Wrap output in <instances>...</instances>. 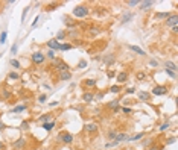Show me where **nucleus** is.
Returning a JSON list of instances; mask_svg holds the SVG:
<instances>
[{"label":"nucleus","mask_w":178,"mask_h":150,"mask_svg":"<svg viewBox=\"0 0 178 150\" xmlns=\"http://www.w3.org/2000/svg\"><path fill=\"white\" fill-rule=\"evenodd\" d=\"M90 14V8L87 5H78V6L73 8V15L76 18H85Z\"/></svg>","instance_id":"f257e3e1"},{"label":"nucleus","mask_w":178,"mask_h":150,"mask_svg":"<svg viewBox=\"0 0 178 150\" xmlns=\"http://www.w3.org/2000/svg\"><path fill=\"white\" fill-rule=\"evenodd\" d=\"M126 140H128V135H126L125 132H120V133H117V135H116V138H114V140H113V141L107 143V144H105V147H107V149H110V147H116V146H119V144H120V143L126 141Z\"/></svg>","instance_id":"f03ea898"},{"label":"nucleus","mask_w":178,"mask_h":150,"mask_svg":"<svg viewBox=\"0 0 178 150\" xmlns=\"http://www.w3.org/2000/svg\"><path fill=\"white\" fill-rule=\"evenodd\" d=\"M56 138H58V140L61 141L63 144H72V143H73V140H75V137H73L70 132H67V130H63V132H59Z\"/></svg>","instance_id":"7ed1b4c3"},{"label":"nucleus","mask_w":178,"mask_h":150,"mask_svg":"<svg viewBox=\"0 0 178 150\" xmlns=\"http://www.w3.org/2000/svg\"><path fill=\"white\" fill-rule=\"evenodd\" d=\"M31 59H32V62H34L35 65H43V64L46 62V56H44L43 52H34L31 55Z\"/></svg>","instance_id":"20e7f679"},{"label":"nucleus","mask_w":178,"mask_h":150,"mask_svg":"<svg viewBox=\"0 0 178 150\" xmlns=\"http://www.w3.org/2000/svg\"><path fill=\"white\" fill-rule=\"evenodd\" d=\"M151 94L152 96H164V94H168V87H166V85H155L152 88V91H151Z\"/></svg>","instance_id":"39448f33"},{"label":"nucleus","mask_w":178,"mask_h":150,"mask_svg":"<svg viewBox=\"0 0 178 150\" xmlns=\"http://www.w3.org/2000/svg\"><path fill=\"white\" fill-rule=\"evenodd\" d=\"M11 97V88H8L6 83L0 85V99L2 100H8Z\"/></svg>","instance_id":"423d86ee"},{"label":"nucleus","mask_w":178,"mask_h":150,"mask_svg":"<svg viewBox=\"0 0 178 150\" xmlns=\"http://www.w3.org/2000/svg\"><path fill=\"white\" fill-rule=\"evenodd\" d=\"M26 144H28V140H26L24 137H21V138H18V140H15V141L12 143V147H14L15 150H21V149L26 147Z\"/></svg>","instance_id":"0eeeda50"},{"label":"nucleus","mask_w":178,"mask_h":150,"mask_svg":"<svg viewBox=\"0 0 178 150\" xmlns=\"http://www.w3.org/2000/svg\"><path fill=\"white\" fill-rule=\"evenodd\" d=\"M46 46L49 47V50L58 52V50H59V46H61V42H59V41H56L55 38H52V40H49V41L46 42Z\"/></svg>","instance_id":"6e6552de"},{"label":"nucleus","mask_w":178,"mask_h":150,"mask_svg":"<svg viewBox=\"0 0 178 150\" xmlns=\"http://www.w3.org/2000/svg\"><path fill=\"white\" fill-rule=\"evenodd\" d=\"M84 130L88 132V133H98L99 124H98V123H87V124H85V127H84Z\"/></svg>","instance_id":"1a4fd4ad"},{"label":"nucleus","mask_w":178,"mask_h":150,"mask_svg":"<svg viewBox=\"0 0 178 150\" xmlns=\"http://www.w3.org/2000/svg\"><path fill=\"white\" fill-rule=\"evenodd\" d=\"M128 77H129L128 71H119V73H117V76H116V79H117V85L125 83L126 80H128Z\"/></svg>","instance_id":"9d476101"},{"label":"nucleus","mask_w":178,"mask_h":150,"mask_svg":"<svg viewBox=\"0 0 178 150\" xmlns=\"http://www.w3.org/2000/svg\"><path fill=\"white\" fill-rule=\"evenodd\" d=\"M152 6H155L154 0H143V2L139 3V8L142 9V11H148L149 8H152Z\"/></svg>","instance_id":"9b49d317"},{"label":"nucleus","mask_w":178,"mask_h":150,"mask_svg":"<svg viewBox=\"0 0 178 150\" xmlns=\"http://www.w3.org/2000/svg\"><path fill=\"white\" fill-rule=\"evenodd\" d=\"M107 108H110L116 114V112H119V109H120V102H119V100H111V102L107 103Z\"/></svg>","instance_id":"f8f14e48"},{"label":"nucleus","mask_w":178,"mask_h":150,"mask_svg":"<svg viewBox=\"0 0 178 150\" xmlns=\"http://www.w3.org/2000/svg\"><path fill=\"white\" fill-rule=\"evenodd\" d=\"M114 62H116V55L114 53H108L107 56H104V64L107 67H111Z\"/></svg>","instance_id":"ddd939ff"},{"label":"nucleus","mask_w":178,"mask_h":150,"mask_svg":"<svg viewBox=\"0 0 178 150\" xmlns=\"http://www.w3.org/2000/svg\"><path fill=\"white\" fill-rule=\"evenodd\" d=\"M166 26H168V28H174V26H178V15H177V14H172L171 17L166 20Z\"/></svg>","instance_id":"4468645a"},{"label":"nucleus","mask_w":178,"mask_h":150,"mask_svg":"<svg viewBox=\"0 0 178 150\" xmlns=\"http://www.w3.org/2000/svg\"><path fill=\"white\" fill-rule=\"evenodd\" d=\"M93 100H94V93L93 91H85V93H82V102H85V103H91Z\"/></svg>","instance_id":"2eb2a0df"},{"label":"nucleus","mask_w":178,"mask_h":150,"mask_svg":"<svg viewBox=\"0 0 178 150\" xmlns=\"http://www.w3.org/2000/svg\"><path fill=\"white\" fill-rule=\"evenodd\" d=\"M137 97H139V100H142V102H149L151 100V93H148V91H139Z\"/></svg>","instance_id":"dca6fc26"},{"label":"nucleus","mask_w":178,"mask_h":150,"mask_svg":"<svg viewBox=\"0 0 178 150\" xmlns=\"http://www.w3.org/2000/svg\"><path fill=\"white\" fill-rule=\"evenodd\" d=\"M82 85H84L85 88H88V89H93V88L96 87V79L88 77V79H85L84 82H82Z\"/></svg>","instance_id":"f3484780"},{"label":"nucleus","mask_w":178,"mask_h":150,"mask_svg":"<svg viewBox=\"0 0 178 150\" xmlns=\"http://www.w3.org/2000/svg\"><path fill=\"white\" fill-rule=\"evenodd\" d=\"M128 49L131 50V52H134V53H137V55H140V56H145V55H146V52H145L143 49H140L139 46H131V44H129Z\"/></svg>","instance_id":"a211bd4d"},{"label":"nucleus","mask_w":178,"mask_h":150,"mask_svg":"<svg viewBox=\"0 0 178 150\" xmlns=\"http://www.w3.org/2000/svg\"><path fill=\"white\" fill-rule=\"evenodd\" d=\"M134 18V14L132 12H125L122 15V18H120V23L122 24H125V23H128V21H131Z\"/></svg>","instance_id":"6ab92c4d"},{"label":"nucleus","mask_w":178,"mask_h":150,"mask_svg":"<svg viewBox=\"0 0 178 150\" xmlns=\"http://www.w3.org/2000/svg\"><path fill=\"white\" fill-rule=\"evenodd\" d=\"M171 15H172L171 12H155L154 18H155V20H164V18L168 20V18L171 17Z\"/></svg>","instance_id":"aec40b11"},{"label":"nucleus","mask_w":178,"mask_h":150,"mask_svg":"<svg viewBox=\"0 0 178 150\" xmlns=\"http://www.w3.org/2000/svg\"><path fill=\"white\" fill-rule=\"evenodd\" d=\"M164 67H166V70H171V71H175V73H177V70H178L177 64L172 62V61H166V62H164Z\"/></svg>","instance_id":"412c9836"},{"label":"nucleus","mask_w":178,"mask_h":150,"mask_svg":"<svg viewBox=\"0 0 178 150\" xmlns=\"http://www.w3.org/2000/svg\"><path fill=\"white\" fill-rule=\"evenodd\" d=\"M43 129H44L46 132H50L53 127H55V120H52V121H49V123H43Z\"/></svg>","instance_id":"4be33fe9"},{"label":"nucleus","mask_w":178,"mask_h":150,"mask_svg":"<svg viewBox=\"0 0 178 150\" xmlns=\"http://www.w3.org/2000/svg\"><path fill=\"white\" fill-rule=\"evenodd\" d=\"M55 70H58L59 73H61V71H70V65H69V64H66V62H61V64H59V65L55 68Z\"/></svg>","instance_id":"5701e85b"},{"label":"nucleus","mask_w":178,"mask_h":150,"mask_svg":"<svg viewBox=\"0 0 178 150\" xmlns=\"http://www.w3.org/2000/svg\"><path fill=\"white\" fill-rule=\"evenodd\" d=\"M72 79V71H61L59 73V80H70Z\"/></svg>","instance_id":"b1692460"},{"label":"nucleus","mask_w":178,"mask_h":150,"mask_svg":"<svg viewBox=\"0 0 178 150\" xmlns=\"http://www.w3.org/2000/svg\"><path fill=\"white\" fill-rule=\"evenodd\" d=\"M143 137H145V132H139V133H136V135H132V137H128L126 141H139V140H142Z\"/></svg>","instance_id":"393cba45"},{"label":"nucleus","mask_w":178,"mask_h":150,"mask_svg":"<svg viewBox=\"0 0 178 150\" xmlns=\"http://www.w3.org/2000/svg\"><path fill=\"white\" fill-rule=\"evenodd\" d=\"M52 118H53V114H50V112H49V114H44V115H41L38 120H40L41 123H49V121H52Z\"/></svg>","instance_id":"a878e982"},{"label":"nucleus","mask_w":178,"mask_h":150,"mask_svg":"<svg viewBox=\"0 0 178 150\" xmlns=\"http://www.w3.org/2000/svg\"><path fill=\"white\" fill-rule=\"evenodd\" d=\"M117 133H119V130H116V129H111L110 132H107V140H108V143H110V141H113V140H114Z\"/></svg>","instance_id":"bb28decb"},{"label":"nucleus","mask_w":178,"mask_h":150,"mask_svg":"<svg viewBox=\"0 0 178 150\" xmlns=\"http://www.w3.org/2000/svg\"><path fill=\"white\" fill-rule=\"evenodd\" d=\"M44 56H46V59L53 61V59H56V52H53V50H47V52L44 53Z\"/></svg>","instance_id":"cd10ccee"},{"label":"nucleus","mask_w":178,"mask_h":150,"mask_svg":"<svg viewBox=\"0 0 178 150\" xmlns=\"http://www.w3.org/2000/svg\"><path fill=\"white\" fill-rule=\"evenodd\" d=\"M70 49H73V44H70V42H61V46H59V50L61 52H66Z\"/></svg>","instance_id":"c85d7f7f"},{"label":"nucleus","mask_w":178,"mask_h":150,"mask_svg":"<svg viewBox=\"0 0 178 150\" xmlns=\"http://www.w3.org/2000/svg\"><path fill=\"white\" fill-rule=\"evenodd\" d=\"M66 32H64V30H58V34H56V36H55V40L56 41H59V42H61L63 40H66Z\"/></svg>","instance_id":"c756f323"},{"label":"nucleus","mask_w":178,"mask_h":150,"mask_svg":"<svg viewBox=\"0 0 178 150\" xmlns=\"http://www.w3.org/2000/svg\"><path fill=\"white\" fill-rule=\"evenodd\" d=\"M120 91H122L120 85H113V87H110V93H113V94H119Z\"/></svg>","instance_id":"7c9ffc66"},{"label":"nucleus","mask_w":178,"mask_h":150,"mask_svg":"<svg viewBox=\"0 0 178 150\" xmlns=\"http://www.w3.org/2000/svg\"><path fill=\"white\" fill-rule=\"evenodd\" d=\"M26 109H28V105H18L15 108H12V112H23Z\"/></svg>","instance_id":"2f4dec72"},{"label":"nucleus","mask_w":178,"mask_h":150,"mask_svg":"<svg viewBox=\"0 0 178 150\" xmlns=\"http://www.w3.org/2000/svg\"><path fill=\"white\" fill-rule=\"evenodd\" d=\"M136 77H137V80H146V77H148V74L145 73V71H139L137 74H136Z\"/></svg>","instance_id":"473e14b6"},{"label":"nucleus","mask_w":178,"mask_h":150,"mask_svg":"<svg viewBox=\"0 0 178 150\" xmlns=\"http://www.w3.org/2000/svg\"><path fill=\"white\" fill-rule=\"evenodd\" d=\"M6 36H8L6 30H3L2 34H0V44H5V42H6Z\"/></svg>","instance_id":"72a5a7b5"},{"label":"nucleus","mask_w":178,"mask_h":150,"mask_svg":"<svg viewBox=\"0 0 178 150\" xmlns=\"http://www.w3.org/2000/svg\"><path fill=\"white\" fill-rule=\"evenodd\" d=\"M9 65L14 67V68H20V62L17 59H9Z\"/></svg>","instance_id":"f704fd0d"},{"label":"nucleus","mask_w":178,"mask_h":150,"mask_svg":"<svg viewBox=\"0 0 178 150\" xmlns=\"http://www.w3.org/2000/svg\"><path fill=\"white\" fill-rule=\"evenodd\" d=\"M169 127H171L169 123H163V124H161V126L158 127V130H160V132H166V130L169 129Z\"/></svg>","instance_id":"c9c22d12"},{"label":"nucleus","mask_w":178,"mask_h":150,"mask_svg":"<svg viewBox=\"0 0 178 150\" xmlns=\"http://www.w3.org/2000/svg\"><path fill=\"white\" fill-rule=\"evenodd\" d=\"M17 50H18V42H14L12 47H11V55H17Z\"/></svg>","instance_id":"e433bc0d"},{"label":"nucleus","mask_w":178,"mask_h":150,"mask_svg":"<svg viewBox=\"0 0 178 150\" xmlns=\"http://www.w3.org/2000/svg\"><path fill=\"white\" fill-rule=\"evenodd\" d=\"M8 79H14V80H17V79H20V74H18V73H15V71H12V73H9V74H8Z\"/></svg>","instance_id":"4c0bfd02"},{"label":"nucleus","mask_w":178,"mask_h":150,"mask_svg":"<svg viewBox=\"0 0 178 150\" xmlns=\"http://www.w3.org/2000/svg\"><path fill=\"white\" fill-rule=\"evenodd\" d=\"M61 62H63V59H59V58H56V59H53V61H52V65H50V67H52V68H56V67H58Z\"/></svg>","instance_id":"58836bf2"},{"label":"nucleus","mask_w":178,"mask_h":150,"mask_svg":"<svg viewBox=\"0 0 178 150\" xmlns=\"http://www.w3.org/2000/svg\"><path fill=\"white\" fill-rule=\"evenodd\" d=\"M139 3H140V0H129V2H126V5H128V6H131V8L137 6Z\"/></svg>","instance_id":"ea45409f"},{"label":"nucleus","mask_w":178,"mask_h":150,"mask_svg":"<svg viewBox=\"0 0 178 150\" xmlns=\"http://www.w3.org/2000/svg\"><path fill=\"white\" fill-rule=\"evenodd\" d=\"M78 68H81V70H84V68H87V61H85V59L79 61V64H78Z\"/></svg>","instance_id":"a19ab883"},{"label":"nucleus","mask_w":178,"mask_h":150,"mask_svg":"<svg viewBox=\"0 0 178 150\" xmlns=\"http://www.w3.org/2000/svg\"><path fill=\"white\" fill-rule=\"evenodd\" d=\"M20 129H21V130H28V129H29V123H28V121H21Z\"/></svg>","instance_id":"79ce46f5"},{"label":"nucleus","mask_w":178,"mask_h":150,"mask_svg":"<svg viewBox=\"0 0 178 150\" xmlns=\"http://www.w3.org/2000/svg\"><path fill=\"white\" fill-rule=\"evenodd\" d=\"M47 102V94H41L38 97V103H46Z\"/></svg>","instance_id":"37998d69"},{"label":"nucleus","mask_w":178,"mask_h":150,"mask_svg":"<svg viewBox=\"0 0 178 150\" xmlns=\"http://www.w3.org/2000/svg\"><path fill=\"white\" fill-rule=\"evenodd\" d=\"M152 143H154V140H152V138H148V140H146V141H145V144H143V147H145V149H146V147H149V146H152Z\"/></svg>","instance_id":"c03bdc74"},{"label":"nucleus","mask_w":178,"mask_h":150,"mask_svg":"<svg viewBox=\"0 0 178 150\" xmlns=\"http://www.w3.org/2000/svg\"><path fill=\"white\" fill-rule=\"evenodd\" d=\"M160 147H161V146H158V144H152V146L146 147L145 150H160Z\"/></svg>","instance_id":"a18cd8bd"},{"label":"nucleus","mask_w":178,"mask_h":150,"mask_svg":"<svg viewBox=\"0 0 178 150\" xmlns=\"http://www.w3.org/2000/svg\"><path fill=\"white\" fill-rule=\"evenodd\" d=\"M99 34V28H90V35H98Z\"/></svg>","instance_id":"49530a36"},{"label":"nucleus","mask_w":178,"mask_h":150,"mask_svg":"<svg viewBox=\"0 0 178 150\" xmlns=\"http://www.w3.org/2000/svg\"><path fill=\"white\" fill-rule=\"evenodd\" d=\"M166 74H168L169 77H172V79L177 77V73H175V71H171V70H166Z\"/></svg>","instance_id":"de8ad7c7"},{"label":"nucleus","mask_w":178,"mask_h":150,"mask_svg":"<svg viewBox=\"0 0 178 150\" xmlns=\"http://www.w3.org/2000/svg\"><path fill=\"white\" fill-rule=\"evenodd\" d=\"M125 93H126V94H134V93H136V88H134V87H129V88L125 89Z\"/></svg>","instance_id":"09e8293b"},{"label":"nucleus","mask_w":178,"mask_h":150,"mask_svg":"<svg viewBox=\"0 0 178 150\" xmlns=\"http://www.w3.org/2000/svg\"><path fill=\"white\" fill-rule=\"evenodd\" d=\"M149 65H151V67H154V68H155V67H158V61L151 59V61H149Z\"/></svg>","instance_id":"8fccbe9b"},{"label":"nucleus","mask_w":178,"mask_h":150,"mask_svg":"<svg viewBox=\"0 0 178 150\" xmlns=\"http://www.w3.org/2000/svg\"><path fill=\"white\" fill-rule=\"evenodd\" d=\"M122 112L123 114H132V109L131 108H122Z\"/></svg>","instance_id":"3c124183"},{"label":"nucleus","mask_w":178,"mask_h":150,"mask_svg":"<svg viewBox=\"0 0 178 150\" xmlns=\"http://www.w3.org/2000/svg\"><path fill=\"white\" fill-rule=\"evenodd\" d=\"M28 11H29V6H26L24 11H23V17H21V21H24V17H26V14H28Z\"/></svg>","instance_id":"603ef678"},{"label":"nucleus","mask_w":178,"mask_h":150,"mask_svg":"<svg viewBox=\"0 0 178 150\" xmlns=\"http://www.w3.org/2000/svg\"><path fill=\"white\" fill-rule=\"evenodd\" d=\"M175 140H177V138H175V137H171V138H169V140H168V141H166V144H174V143H175Z\"/></svg>","instance_id":"864d4df0"},{"label":"nucleus","mask_w":178,"mask_h":150,"mask_svg":"<svg viewBox=\"0 0 178 150\" xmlns=\"http://www.w3.org/2000/svg\"><path fill=\"white\" fill-rule=\"evenodd\" d=\"M38 18H40V17H37V18H35L34 21H32V24H31L32 28H35V26H37V23H38Z\"/></svg>","instance_id":"5fc2aeb1"},{"label":"nucleus","mask_w":178,"mask_h":150,"mask_svg":"<svg viewBox=\"0 0 178 150\" xmlns=\"http://www.w3.org/2000/svg\"><path fill=\"white\" fill-rule=\"evenodd\" d=\"M0 150H6V144L0 141Z\"/></svg>","instance_id":"6e6d98bb"},{"label":"nucleus","mask_w":178,"mask_h":150,"mask_svg":"<svg viewBox=\"0 0 178 150\" xmlns=\"http://www.w3.org/2000/svg\"><path fill=\"white\" fill-rule=\"evenodd\" d=\"M58 103H59V102H56V100H55V102H52V103H49V105L52 106V108H55V106H58Z\"/></svg>","instance_id":"4d7b16f0"},{"label":"nucleus","mask_w":178,"mask_h":150,"mask_svg":"<svg viewBox=\"0 0 178 150\" xmlns=\"http://www.w3.org/2000/svg\"><path fill=\"white\" fill-rule=\"evenodd\" d=\"M172 34H178V26H174V28H172Z\"/></svg>","instance_id":"13d9d810"},{"label":"nucleus","mask_w":178,"mask_h":150,"mask_svg":"<svg viewBox=\"0 0 178 150\" xmlns=\"http://www.w3.org/2000/svg\"><path fill=\"white\" fill-rule=\"evenodd\" d=\"M5 127H6V124H3V123H2V121H0V130H3V129H5Z\"/></svg>","instance_id":"bf43d9fd"},{"label":"nucleus","mask_w":178,"mask_h":150,"mask_svg":"<svg viewBox=\"0 0 178 150\" xmlns=\"http://www.w3.org/2000/svg\"><path fill=\"white\" fill-rule=\"evenodd\" d=\"M94 97H98V99H102V97H104V93H99L98 96H94Z\"/></svg>","instance_id":"052dcab7"}]
</instances>
